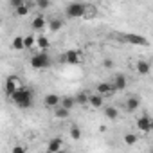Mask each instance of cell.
Instances as JSON below:
<instances>
[{"instance_id":"7","label":"cell","mask_w":153,"mask_h":153,"mask_svg":"<svg viewBox=\"0 0 153 153\" xmlns=\"http://www.w3.org/2000/svg\"><path fill=\"white\" fill-rule=\"evenodd\" d=\"M124 106H126V112H130V114L137 112L139 106H140V99H139V96H130V97L124 101Z\"/></svg>"},{"instance_id":"31","label":"cell","mask_w":153,"mask_h":153,"mask_svg":"<svg viewBox=\"0 0 153 153\" xmlns=\"http://www.w3.org/2000/svg\"><path fill=\"white\" fill-rule=\"evenodd\" d=\"M103 67H105V68H112V67H114V61H112L110 58H106V59L103 61Z\"/></svg>"},{"instance_id":"6","label":"cell","mask_w":153,"mask_h":153,"mask_svg":"<svg viewBox=\"0 0 153 153\" xmlns=\"http://www.w3.org/2000/svg\"><path fill=\"white\" fill-rule=\"evenodd\" d=\"M137 128H139L142 133H149V131L153 130V121H151V117H149V115H140V117L137 119Z\"/></svg>"},{"instance_id":"30","label":"cell","mask_w":153,"mask_h":153,"mask_svg":"<svg viewBox=\"0 0 153 153\" xmlns=\"http://www.w3.org/2000/svg\"><path fill=\"white\" fill-rule=\"evenodd\" d=\"M22 4H24V0H11V2H9V6H11V7H15V9H16V7H20Z\"/></svg>"},{"instance_id":"15","label":"cell","mask_w":153,"mask_h":153,"mask_svg":"<svg viewBox=\"0 0 153 153\" xmlns=\"http://www.w3.org/2000/svg\"><path fill=\"white\" fill-rule=\"evenodd\" d=\"M74 105H76V103H74V97H72V96H63V97L59 99V106L65 108V110H68V112L74 108Z\"/></svg>"},{"instance_id":"13","label":"cell","mask_w":153,"mask_h":153,"mask_svg":"<svg viewBox=\"0 0 153 153\" xmlns=\"http://www.w3.org/2000/svg\"><path fill=\"white\" fill-rule=\"evenodd\" d=\"M137 72H139L140 76H148V74L151 72V63L146 61V59H139V61H137Z\"/></svg>"},{"instance_id":"17","label":"cell","mask_w":153,"mask_h":153,"mask_svg":"<svg viewBox=\"0 0 153 153\" xmlns=\"http://www.w3.org/2000/svg\"><path fill=\"white\" fill-rule=\"evenodd\" d=\"M33 29H36V31H40V29H45V25H47V22H45V16L43 15H38V16H34V20H33Z\"/></svg>"},{"instance_id":"21","label":"cell","mask_w":153,"mask_h":153,"mask_svg":"<svg viewBox=\"0 0 153 153\" xmlns=\"http://www.w3.org/2000/svg\"><path fill=\"white\" fill-rule=\"evenodd\" d=\"M74 103L76 105H88V94L87 92H78V94H76L74 96Z\"/></svg>"},{"instance_id":"20","label":"cell","mask_w":153,"mask_h":153,"mask_svg":"<svg viewBox=\"0 0 153 153\" xmlns=\"http://www.w3.org/2000/svg\"><path fill=\"white\" fill-rule=\"evenodd\" d=\"M68 133H70V137H72V140H81V128L78 126V124H72L70 126V130H68Z\"/></svg>"},{"instance_id":"11","label":"cell","mask_w":153,"mask_h":153,"mask_svg":"<svg viewBox=\"0 0 153 153\" xmlns=\"http://www.w3.org/2000/svg\"><path fill=\"white\" fill-rule=\"evenodd\" d=\"M123 40L130 42L131 45H148V40L139 36V34H126V36H123Z\"/></svg>"},{"instance_id":"5","label":"cell","mask_w":153,"mask_h":153,"mask_svg":"<svg viewBox=\"0 0 153 153\" xmlns=\"http://www.w3.org/2000/svg\"><path fill=\"white\" fill-rule=\"evenodd\" d=\"M63 61L68 63V65H78L81 61V52L76 51V49H68L65 54H63Z\"/></svg>"},{"instance_id":"26","label":"cell","mask_w":153,"mask_h":153,"mask_svg":"<svg viewBox=\"0 0 153 153\" xmlns=\"http://www.w3.org/2000/svg\"><path fill=\"white\" fill-rule=\"evenodd\" d=\"M15 15H16V16H25V15H29V4L24 2L20 7H16V9H15Z\"/></svg>"},{"instance_id":"19","label":"cell","mask_w":153,"mask_h":153,"mask_svg":"<svg viewBox=\"0 0 153 153\" xmlns=\"http://www.w3.org/2000/svg\"><path fill=\"white\" fill-rule=\"evenodd\" d=\"M61 25H63V20H61V18H56V16H54V18L49 20V29H51L52 33H58V31L61 29Z\"/></svg>"},{"instance_id":"24","label":"cell","mask_w":153,"mask_h":153,"mask_svg":"<svg viewBox=\"0 0 153 153\" xmlns=\"http://www.w3.org/2000/svg\"><path fill=\"white\" fill-rule=\"evenodd\" d=\"M68 114H70V112L65 110V108H61V106H56V108H54V117H56V119H67Z\"/></svg>"},{"instance_id":"28","label":"cell","mask_w":153,"mask_h":153,"mask_svg":"<svg viewBox=\"0 0 153 153\" xmlns=\"http://www.w3.org/2000/svg\"><path fill=\"white\" fill-rule=\"evenodd\" d=\"M11 153H27V149H25L24 144H15L13 149H11Z\"/></svg>"},{"instance_id":"27","label":"cell","mask_w":153,"mask_h":153,"mask_svg":"<svg viewBox=\"0 0 153 153\" xmlns=\"http://www.w3.org/2000/svg\"><path fill=\"white\" fill-rule=\"evenodd\" d=\"M13 49L24 51V36H16V38L13 40Z\"/></svg>"},{"instance_id":"32","label":"cell","mask_w":153,"mask_h":153,"mask_svg":"<svg viewBox=\"0 0 153 153\" xmlns=\"http://www.w3.org/2000/svg\"><path fill=\"white\" fill-rule=\"evenodd\" d=\"M0 22H2V18H0Z\"/></svg>"},{"instance_id":"4","label":"cell","mask_w":153,"mask_h":153,"mask_svg":"<svg viewBox=\"0 0 153 153\" xmlns=\"http://www.w3.org/2000/svg\"><path fill=\"white\" fill-rule=\"evenodd\" d=\"M20 87H24V85H22V81L16 78V76H9V78L6 79V83H4V92H6V96L11 97Z\"/></svg>"},{"instance_id":"29","label":"cell","mask_w":153,"mask_h":153,"mask_svg":"<svg viewBox=\"0 0 153 153\" xmlns=\"http://www.w3.org/2000/svg\"><path fill=\"white\" fill-rule=\"evenodd\" d=\"M51 6V2H47V0H38L36 2V7H40V9H47Z\"/></svg>"},{"instance_id":"2","label":"cell","mask_w":153,"mask_h":153,"mask_svg":"<svg viewBox=\"0 0 153 153\" xmlns=\"http://www.w3.org/2000/svg\"><path fill=\"white\" fill-rule=\"evenodd\" d=\"M51 63H52V59H51V56H49L47 52H38V54H34V56L31 58V67H33L34 70L49 68Z\"/></svg>"},{"instance_id":"18","label":"cell","mask_w":153,"mask_h":153,"mask_svg":"<svg viewBox=\"0 0 153 153\" xmlns=\"http://www.w3.org/2000/svg\"><path fill=\"white\" fill-rule=\"evenodd\" d=\"M97 15V7L94 4H85V11H83V18H94Z\"/></svg>"},{"instance_id":"1","label":"cell","mask_w":153,"mask_h":153,"mask_svg":"<svg viewBox=\"0 0 153 153\" xmlns=\"http://www.w3.org/2000/svg\"><path fill=\"white\" fill-rule=\"evenodd\" d=\"M11 101L15 106L22 108V110H27L33 106V101H34V92L27 87H20L13 96H11Z\"/></svg>"},{"instance_id":"14","label":"cell","mask_w":153,"mask_h":153,"mask_svg":"<svg viewBox=\"0 0 153 153\" xmlns=\"http://www.w3.org/2000/svg\"><path fill=\"white\" fill-rule=\"evenodd\" d=\"M36 47H38L42 52H45V51L51 47V42H49V38H47V36H43V34L36 36Z\"/></svg>"},{"instance_id":"3","label":"cell","mask_w":153,"mask_h":153,"mask_svg":"<svg viewBox=\"0 0 153 153\" xmlns=\"http://www.w3.org/2000/svg\"><path fill=\"white\" fill-rule=\"evenodd\" d=\"M85 11V2H68L65 7V15L68 18H81Z\"/></svg>"},{"instance_id":"8","label":"cell","mask_w":153,"mask_h":153,"mask_svg":"<svg viewBox=\"0 0 153 153\" xmlns=\"http://www.w3.org/2000/svg\"><path fill=\"white\" fill-rule=\"evenodd\" d=\"M126 85H128L126 76H124V74H115V78H114V81H112L114 90H124V88H126Z\"/></svg>"},{"instance_id":"25","label":"cell","mask_w":153,"mask_h":153,"mask_svg":"<svg viewBox=\"0 0 153 153\" xmlns=\"http://www.w3.org/2000/svg\"><path fill=\"white\" fill-rule=\"evenodd\" d=\"M137 140H139V135L137 133H126L124 135V144H128V146L137 144Z\"/></svg>"},{"instance_id":"9","label":"cell","mask_w":153,"mask_h":153,"mask_svg":"<svg viewBox=\"0 0 153 153\" xmlns=\"http://www.w3.org/2000/svg\"><path fill=\"white\" fill-rule=\"evenodd\" d=\"M59 96L58 94H47L45 97H43V105L47 106V108H56V106H59Z\"/></svg>"},{"instance_id":"16","label":"cell","mask_w":153,"mask_h":153,"mask_svg":"<svg viewBox=\"0 0 153 153\" xmlns=\"http://www.w3.org/2000/svg\"><path fill=\"white\" fill-rule=\"evenodd\" d=\"M103 101H105V97L99 96V94L88 96V105H90L92 108H101V106H103Z\"/></svg>"},{"instance_id":"23","label":"cell","mask_w":153,"mask_h":153,"mask_svg":"<svg viewBox=\"0 0 153 153\" xmlns=\"http://www.w3.org/2000/svg\"><path fill=\"white\" fill-rule=\"evenodd\" d=\"M105 115H106L108 119H112V121H114V119H117V117H119V110H117L115 106H106V108H105Z\"/></svg>"},{"instance_id":"10","label":"cell","mask_w":153,"mask_h":153,"mask_svg":"<svg viewBox=\"0 0 153 153\" xmlns=\"http://www.w3.org/2000/svg\"><path fill=\"white\" fill-rule=\"evenodd\" d=\"M59 149H63V140L59 137H54L49 140V146H47V153H58Z\"/></svg>"},{"instance_id":"12","label":"cell","mask_w":153,"mask_h":153,"mask_svg":"<svg viewBox=\"0 0 153 153\" xmlns=\"http://www.w3.org/2000/svg\"><path fill=\"white\" fill-rule=\"evenodd\" d=\"M115 90H114V87H112V83H108V81H103V83H99L97 85V94L99 96H110V94H114Z\"/></svg>"},{"instance_id":"22","label":"cell","mask_w":153,"mask_h":153,"mask_svg":"<svg viewBox=\"0 0 153 153\" xmlns=\"http://www.w3.org/2000/svg\"><path fill=\"white\" fill-rule=\"evenodd\" d=\"M34 45H36V36H34V34L24 36V49H33Z\"/></svg>"}]
</instances>
